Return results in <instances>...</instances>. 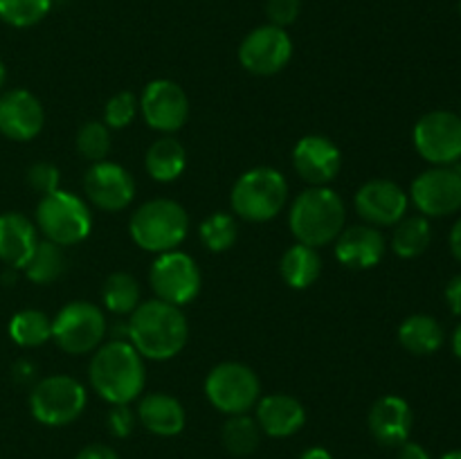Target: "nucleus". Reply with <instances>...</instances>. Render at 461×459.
<instances>
[{"label": "nucleus", "instance_id": "473e14b6", "mask_svg": "<svg viewBox=\"0 0 461 459\" xmlns=\"http://www.w3.org/2000/svg\"><path fill=\"white\" fill-rule=\"evenodd\" d=\"M52 4L54 0H0V21L18 30L39 25Z\"/></svg>", "mask_w": 461, "mask_h": 459}, {"label": "nucleus", "instance_id": "37998d69", "mask_svg": "<svg viewBox=\"0 0 461 459\" xmlns=\"http://www.w3.org/2000/svg\"><path fill=\"white\" fill-rule=\"evenodd\" d=\"M300 459H333V454L327 448H322V446H311V448H306L300 454Z\"/></svg>", "mask_w": 461, "mask_h": 459}, {"label": "nucleus", "instance_id": "9d476101", "mask_svg": "<svg viewBox=\"0 0 461 459\" xmlns=\"http://www.w3.org/2000/svg\"><path fill=\"white\" fill-rule=\"evenodd\" d=\"M149 282L158 300L183 309L198 297L203 277L192 255L183 250H169L156 255L149 270Z\"/></svg>", "mask_w": 461, "mask_h": 459}, {"label": "nucleus", "instance_id": "7ed1b4c3", "mask_svg": "<svg viewBox=\"0 0 461 459\" xmlns=\"http://www.w3.org/2000/svg\"><path fill=\"white\" fill-rule=\"evenodd\" d=\"M347 223L345 201L336 189L309 187L293 201L288 212V228L297 243L324 248L336 241Z\"/></svg>", "mask_w": 461, "mask_h": 459}, {"label": "nucleus", "instance_id": "ea45409f", "mask_svg": "<svg viewBox=\"0 0 461 459\" xmlns=\"http://www.w3.org/2000/svg\"><path fill=\"white\" fill-rule=\"evenodd\" d=\"M446 302H448L450 313L461 318V274H455L446 286Z\"/></svg>", "mask_w": 461, "mask_h": 459}, {"label": "nucleus", "instance_id": "ddd939ff", "mask_svg": "<svg viewBox=\"0 0 461 459\" xmlns=\"http://www.w3.org/2000/svg\"><path fill=\"white\" fill-rule=\"evenodd\" d=\"M410 201L421 216H450L461 210V169L432 166L412 180Z\"/></svg>", "mask_w": 461, "mask_h": 459}, {"label": "nucleus", "instance_id": "c85d7f7f", "mask_svg": "<svg viewBox=\"0 0 461 459\" xmlns=\"http://www.w3.org/2000/svg\"><path fill=\"white\" fill-rule=\"evenodd\" d=\"M68 268L66 252H63L61 246L48 241H39L34 255L27 261V266L23 268L25 277L30 279L32 284H39V286H48V284H54Z\"/></svg>", "mask_w": 461, "mask_h": 459}, {"label": "nucleus", "instance_id": "79ce46f5", "mask_svg": "<svg viewBox=\"0 0 461 459\" xmlns=\"http://www.w3.org/2000/svg\"><path fill=\"white\" fill-rule=\"evenodd\" d=\"M450 252L461 264V219H457V223L450 230Z\"/></svg>", "mask_w": 461, "mask_h": 459}, {"label": "nucleus", "instance_id": "2f4dec72", "mask_svg": "<svg viewBox=\"0 0 461 459\" xmlns=\"http://www.w3.org/2000/svg\"><path fill=\"white\" fill-rule=\"evenodd\" d=\"M237 219L228 212H216L198 225V238L210 252H228L237 243Z\"/></svg>", "mask_w": 461, "mask_h": 459}, {"label": "nucleus", "instance_id": "b1692460", "mask_svg": "<svg viewBox=\"0 0 461 459\" xmlns=\"http://www.w3.org/2000/svg\"><path fill=\"white\" fill-rule=\"evenodd\" d=\"M185 166H187V151L171 135L158 138L144 156V169L156 183H174L183 176Z\"/></svg>", "mask_w": 461, "mask_h": 459}, {"label": "nucleus", "instance_id": "393cba45", "mask_svg": "<svg viewBox=\"0 0 461 459\" xmlns=\"http://www.w3.org/2000/svg\"><path fill=\"white\" fill-rule=\"evenodd\" d=\"M444 327L432 315L414 313L399 327V342L408 354L430 356L444 345Z\"/></svg>", "mask_w": 461, "mask_h": 459}, {"label": "nucleus", "instance_id": "a19ab883", "mask_svg": "<svg viewBox=\"0 0 461 459\" xmlns=\"http://www.w3.org/2000/svg\"><path fill=\"white\" fill-rule=\"evenodd\" d=\"M396 459H432L430 453L423 448L417 441H405V444L399 446V453H396Z\"/></svg>", "mask_w": 461, "mask_h": 459}, {"label": "nucleus", "instance_id": "49530a36", "mask_svg": "<svg viewBox=\"0 0 461 459\" xmlns=\"http://www.w3.org/2000/svg\"><path fill=\"white\" fill-rule=\"evenodd\" d=\"M441 459H461V450H450V453H446Z\"/></svg>", "mask_w": 461, "mask_h": 459}, {"label": "nucleus", "instance_id": "f3484780", "mask_svg": "<svg viewBox=\"0 0 461 459\" xmlns=\"http://www.w3.org/2000/svg\"><path fill=\"white\" fill-rule=\"evenodd\" d=\"M293 166L311 187H327L340 174L342 151L327 135H304L293 147Z\"/></svg>", "mask_w": 461, "mask_h": 459}, {"label": "nucleus", "instance_id": "9b49d317", "mask_svg": "<svg viewBox=\"0 0 461 459\" xmlns=\"http://www.w3.org/2000/svg\"><path fill=\"white\" fill-rule=\"evenodd\" d=\"M412 142L419 156L430 165H457L461 160V117L450 111L426 112L414 124Z\"/></svg>", "mask_w": 461, "mask_h": 459}, {"label": "nucleus", "instance_id": "c03bdc74", "mask_svg": "<svg viewBox=\"0 0 461 459\" xmlns=\"http://www.w3.org/2000/svg\"><path fill=\"white\" fill-rule=\"evenodd\" d=\"M450 345H453V354L461 360V322L457 324V328L453 331V338H450Z\"/></svg>", "mask_w": 461, "mask_h": 459}, {"label": "nucleus", "instance_id": "bb28decb", "mask_svg": "<svg viewBox=\"0 0 461 459\" xmlns=\"http://www.w3.org/2000/svg\"><path fill=\"white\" fill-rule=\"evenodd\" d=\"M432 241L430 220L426 216H403L392 232V250L401 259H414L428 250Z\"/></svg>", "mask_w": 461, "mask_h": 459}, {"label": "nucleus", "instance_id": "2eb2a0df", "mask_svg": "<svg viewBox=\"0 0 461 459\" xmlns=\"http://www.w3.org/2000/svg\"><path fill=\"white\" fill-rule=\"evenodd\" d=\"M356 212L360 219L374 228H394L408 216L410 196L401 184L387 178L367 180L354 196Z\"/></svg>", "mask_w": 461, "mask_h": 459}, {"label": "nucleus", "instance_id": "5701e85b", "mask_svg": "<svg viewBox=\"0 0 461 459\" xmlns=\"http://www.w3.org/2000/svg\"><path fill=\"white\" fill-rule=\"evenodd\" d=\"M140 426L156 436H176L185 430L187 414L183 403L167 392H151L140 399L138 410Z\"/></svg>", "mask_w": 461, "mask_h": 459}, {"label": "nucleus", "instance_id": "7c9ffc66", "mask_svg": "<svg viewBox=\"0 0 461 459\" xmlns=\"http://www.w3.org/2000/svg\"><path fill=\"white\" fill-rule=\"evenodd\" d=\"M221 441H223L225 450L234 457H248L255 453L261 444V430L257 426L255 417L250 414H234L228 417L221 430Z\"/></svg>", "mask_w": 461, "mask_h": 459}, {"label": "nucleus", "instance_id": "72a5a7b5", "mask_svg": "<svg viewBox=\"0 0 461 459\" xmlns=\"http://www.w3.org/2000/svg\"><path fill=\"white\" fill-rule=\"evenodd\" d=\"M77 151L88 162L106 160L111 153V129L104 122L90 120L77 130Z\"/></svg>", "mask_w": 461, "mask_h": 459}, {"label": "nucleus", "instance_id": "423d86ee", "mask_svg": "<svg viewBox=\"0 0 461 459\" xmlns=\"http://www.w3.org/2000/svg\"><path fill=\"white\" fill-rule=\"evenodd\" d=\"M34 223L43 238L61 248H70L86 241L93 232V212L81 196L66 189H57L41 196Z\"/></svg>", "mask_w": 461, "mask_h": 459}, {"label": "nucleus", "instance_id": "c756f323", "mask_svg": "<svg viewBox=\"0 0 461 459\" xmlns=\"http://www.w3.org/2000/svg\"><path fill=\"white\" fill-rule=\"evenodd\" d=\"M142 288L129 273H113L102 286V302L113 315H131L140 306Z\"/></svg>", "mask_w": 461, "mask_h": 459}, {"label": "nucleus", "instance_id": "a878e982", "mask_svg": "<svg viewBox=\"0 0 461 459\" xmlns=\"http://www.w3.org/2000/svg\"><path fill=\"white\" fill-rule=\"evenodd\" d=\"M279 273H282L284 282L295 291L313 286L315 279L322 273V256H320L318 248L304 246V243L291 246L279 261Z\"/></svg>", "mask_w": 461, "mask_h": 459}, {"label": "nucleus", "instance_id": "6ab92c4d", "mask_svg": "<svg viewBox=\"0 0 461 459\" xmlns=\"http://www.w3.org/2000/svg\"><path fill=\"white\" fill-rule=\"evenodd\" d=\"M333 255L345 268L369 270L376 268L387 250V241L383 232L374 225H349L333 241Z\"/></svg>", "mask_w": 461, "mask_h": 459}, {"label": "nucleus", "instance_id": "1a4fd4ad", "mask_svg": "<svg viewBox=\"0 0 461 459\" xmlns=\"http://www.w3.org/2000/svg\"><path fill=\"white\" fill-rule=\"evenodd\" d=\"M207 400L221 414H248L261 399V382L255 369L243 363H221L205 378Z\"/></svg>", "mask_w": 461, "mask_h": 459}, {"label": "nucleus", "instance_id": "de8ad7c7", "mask_svg": "<svg viewBox=\"0 0 461 459\" xmlns=\"http://www.w3.org/2000/svg\"><path fill=\"white\" fill-rule=\"evenodd\" d=\"M459 12H461V0H459Z\"/></svg>", "mask_w": 461, "mask_h": 459}, {"label": "nucleus", "instance_id": "4be33fe9", "mask_svg": "<svg viewBox=\"0 0 461 459\" xmlns=\"http://www.w3.org/2000/svg\"><path fill=\"white\" fill-rule=\"evenodd\" d=\"M39 228L21 212L0 214V261L12 270H23L39 246Z\"/></svg>", "mask_w": 461, "mask_h": 459}, {"label": "nucleus", "instance_id": "4468645a", "mask_svg": "<svg viewBox=\"0 0 461 459\" xmlns=\"http://www.w3.org/2000/svg\"><path fill=\"white\" fill-rule=\"evenodd\" d=\"M140 112L153 130L171 135L189 120V97L176 81L153 79L140 94Z\"/></svg>", "mask_w": 461, "mask_h": 459}, {"label": "nucleus", "instance_id": "e433bc0d", "mask_svg": "<svg viewBox=\"0 0 461 459\" xmlns=\"http://www.w3.org/2000/svg\"><path fill=\"white\" fill-rule=\"evenodd\" d=\"M302 0H266V16L270 25H277L286 30L288 25L300 18Z\"/></svg>", "mask_w": 461, "mask_h": 459}, {"label": "nucleus", "instance_id": "c9c22d12", "mask_svg": "<svg viewBox=\"0 0 461 459\" xmlns=\"http://www.w3.org/2000/svg\"><path fill=\"white\" fill-rule=\"evenodd\" d=\"M27 184H30L34 192H39L41 196L45 194H52L57 189H61V171L57 169V165L52 162H34V165L27 169Z\"/></svg>", "mask_w": 461, "mask_h": 459}, {"label": "nucleus", "instance_id": "0eeeda50", "mask_svg": "<svg viewBox=\"0 0 461 459\" xmlns=\"http://www.w3.org/2000/svg\"><path fill=\"white\" fill-rule=\"evenodd\" d=\"M88 405V392L84 382L68 374L45 376L32 387L30 412L39 423L61 428L77 421Z\"/></svg>", "mask_w": 461, "mask_h": 459}, {"label": "nucleus", "instance_id": "39448f33", "mask_svg": "<svg viewBox=\"0 0 461 459\" xmlns=\"http://www.w3.org/2000/svg\"><path fill=\"white\" fill-rule=\"evenodd\" d=\"M288 202V183L275 166H255L243 171L232 184L230 205L234 216L248 223H266L279 216Z\"/></svg>", "mask_w": 461, "mask_h": 459}, {"label": "nucleus", "instance_id": "6e6552de", "mask_svg": "<svg viewBox=\"0 0 461 459\" xmlns=\"http://www.w3.org/2000/svg\"><path fill=\"white\" fill-rule=\"evenodd\" d=\"M106 331V315L93 302L75 300L52 318V340L70 356L93 354L99 345H104Z\"/></svg>", "mask_w": 461, "mask_h": 459}, {"label": "nucleus", "instance_id": "a18cd8bd", "mask_svg": "<svg viewBox=\"0 0 461 459\" xmlns=\"http://www.w3.org/2000/svg\"><path fill=\"white\" fill-rule=\"evenodd\" d=\"M5 81H7V68H5L3 58H0V90H3Z\"/></svg>", "mask_w": 461, "mask_h": 459}, {"label": "nucleus", "instance_id": "cd10ccee", "mask_svg": "<svg viewBox=\"0 0 461 459\" xmlns=\"http://www.w3.org/2000/svg\"><path fill=\"white\" fill-rule=\"evenodd\" d=\"M9 338L23 349H36L52 340V320L39 309H23L9 320Z\"/></svg>", "mask_w": 461, "mask_h": 459}, {"label": "nucleus", "instance_id": "a211bd4d", "mask_svg": "<svg viewBox=\"0 0 461 459\" xmlns=\"http://www.w3.org/2000/svg\"><path fill=\"white\" fill-rule=\"evenodd\" d=\"M45 111L36 94L14 88L0 94V135L14 142H30L43 130Z\"/></svg>", "mask_w": 461, "mask_h": 459}, {"label": "nucleus", "instance_id": "f8f14e48", "mask_svg": "<svg viewBox=\"0 0 461 459\" xmlns=\"http://www.w3.org/2000/svg\"><path fill=\"white\" fill-rule=\"evenodd\" d=\"M293 57V40L284 27L259 25L248 32L239 45V63L250 75L273 76L288 66Z\"/></svg>", "mask_w": 461, "mask_h": 459}, {"label": "nucleus", "instance_id": "20e7f679", "mask_svg": "<svg viewBox=\"0 0 461 459\" xmlns=\"http://www.w3.org/2000/svg\"><path fill=\"white\" fill-rule=\"evenodd\" d=\"M189 214L171 198H153L142 202L129 220V234L138 248L153 255L178 250L187 238Z\"/></svg>", "mask_w": 461, "mask_h": 459}, {"label": "nucleus", "instance_id": "f03ea898", "mask_svg": "<svg viewBox=\"0 0 461 459\" xmlns=\"http://www.w3.org/2000/svg\"><path fill=\"white\" fill-rule=\"evenodd\" d=\"M90 387L111 405H131L147 382L144 358L129 340H108L93 351L88 367Z\"/></svg>", "mask_w": 461, "mask_h": 459}, {"label": "nucleus", "instance_id": "f257e3e1", "mask_svg": "<svg viewBox=\"0 0 461 459\" xmlns=\"http://www.w3.org/2000/svg\"><path fill=\"white\" fill-rule=\"evenodd\" d=\"M126 338L147 360H171L185 349L189 340V324L183 309L162 300L140 302L129 315Z\"/></svg>", "mask_w": 461, "mask_h": 459}, {"label": "nucleus", "instance_id": "f704fd0d", "mask_svg": "<svg viewBox=\"0 0 461 459\" xmlns=\"http://www.w3.org/2000/svg\"><path fill=\"white\" fill-rule=\"evenodd\" d=\"M140 112V99L131 90L113 94L104 108V124L108 129H126L133 124V120Z\"/></svg>", "mask_w": 461, "mask_h": 459}, {"label": "nucleus", "instance_id": "dca6fc26", "mask_svg": "<svg viewBox=\"0 0 461 459\" xmlns=\"http://www.w3.org/2000/svg\"><path fill=\"white\" fill-rule=\"evenodd\" d=\"M84 192L86 198L99 210L122 212L133 202L135 178L117 162H93L84 176Z\"/></svg>", "mask_w": 461, "mask_h": 459}, {"label": "nucleus", "instance_id": "412c9836", "mask_svg": "<svg viewBox=\"0 0 461 459\" xmlns=\"http://www.w3.org/2000/svg\"><path fill=\"white\" fill-rule=\"evenodd\" d=\"M255 421L261 435L270 439H288L306 423V408L291 394L261 396L255 405Z\"/></svg>", "mask_w": 461, "mask_h": 459}, {"label": "nucleus", "instance_id": "58836bf2", "mask_svg": "<svg viewBox=\"0 0 461 459\" xmlns=\"http://www.w3.org/2000/svg\"><path fill=\"white\" fill-rule=\"evenodd\" d=\"M75 459H120V454H117L111 446L90 444L86 446V448H81Z\"/></svg>", "mask_w": 461, "mask_h": 459}, {"label": "nucleus", "instance_id": "4c0bfd02", "mask_svg": "<svg viewBox=\"0 0 461 459\" xmlns=\"http://www.w3.org/2000/svg\"><path fill=\"white\" fill-rule=\"evenodd\" d=\"M106 423L113 436L126 439V436L133 435L135 426H138V414H135V410H131V405H111Z\"/></svg>", "mask_w": 461, "mask_h": 459}, {"label": "nucleus", "instance_id": "aec40b11", "mask_svg": "<svg viewBox=\"0 0 461 459\" xmlns=\"http://www.w3.org/2000/svg\"><path fill=\"white\" fill-rule=\"evenodd\" d=\"M412 408L403 396L385 394L369 408L367 426L374 441L385 448H399L412 432Z\"/></svg>", "mask_w": 461, "mask_h": 459}]
</instances>
